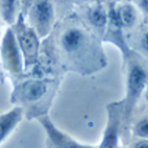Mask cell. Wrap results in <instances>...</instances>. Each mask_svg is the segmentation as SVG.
I'll use <instances>...</instances> for the list:
<instances>
[{
    "mask_svg": "<svg viewBox=\"0 0 148 148\" xmlns=\"http://www.w3.org/2000/svg\"><path fill=\"white\" fill-rule=\"evenodd\" d=\"M16 8L17 3L16 1H1L0 3V12L1 16L8 23H16Z\"/></svg>",
    "mask_w": 148,
    "mask_h": 148,
    "instance_id": "cell-11",
    "label": "cell"
},
{
    "mask_svg": "<svg viewBox=\"0 0 148 148\" xmlns=\"http://www.w3.org/2000/svg\"><path fill=\"white\" fill-rule=\"evenodd\" d=\"M134 148H148V140H140L134 146Z\"/></svg>",
    "mask_w": 148,
    "mask_h": 148,
    "instance_id": "cell-15",
    "label": "cell"
},
{
    "mask_svg": "<svg viewBox=\"0 0 148 148\" xmlns=\"http://www.w3.org/2000/svg\"><path fill=\"white\" fill-rule=\"evenodd\" d=\"M148 83V74L142 65L134 64L129 70L127 75V96H126V113L130 114L135 101L142 92L146 91Z\"/></svg>",
    "mask_w": 148,
    "mask_h": 148,
    "instance_id": "cell-4",
    "label": "cell"
},
{
    "mask_svg": "<svg viewBox=\"0 0 148 148\" xmlns=\"http://www.w3.org/2000/svg\"><path fill=\"white\" fill-rule=\"evenodd\" d=\"M117 17L120 21V25L123 27H131L136 21L135 8L131 4H122L117 10Z\"/></svg>",
    "mask_w": 148,
    "mask_h": 148,
    "instance_id": "cell-10",
    "label": "cell"
},
{
    "mask_svg": "<svg viewBox=\"0 0 148 148\" xmlns=\"http://www.w3.org/2000/svg\"><path fill=\"white\" fill-rule=\"evenodd\" d=\"M135 134L139 138L143 139V140H148V118L142 120L135 126Z\"/></svg>",
    "mask_w": 148,
    "mask_h": 148,
    "instance_id": "cell-12",
    "label": "cell"
},
{
    "mask_svg": "<svg viewBox=\"0 0 148 148\" xmlns=\"http://www.w3.org/2000/svg\"><path fill=\"white\" fill-rule=\"evenodd\" d=\"M49 81L46 79H30L23 82L21 86L16 88L14 100H20L22 103L34 104L38 103L48 94L49 91Z\"/></svg>",
    "mask_w": 148,
    "mask_h": 148,
    "instance_id": "cell-6",
    "label": "cell"
},
{
    "mask_svg": "<svg viewBox=\"0 0 148 148\" xmlns=\"http://www.w3.org/2000/svg\"><path fill=\"white\" fill-rule=\"evenodd\" d=\"M87 18H88V21L91 22V25L94 26V27L99 29V30H103V29L105 27V25H107V22H108L107 12H105L104 8L99 4L95 5L94 8H91V9L88 10V13H87Z\"/></svg>",
    "mask_w": 148,
    "mask_h": 148,
    "instance_id": "cell-9",
    "label": "cell"
},
{
    "mask_svg": "<svg viewBox=\"0 0 148 148\" xmlns=\"http://www.w3.org/2000/svg\"><path fill=\"white\" fill-rule=\"evenodd\" d=\"M121 125V112L117 108H109L108 116V125L105 127L100 148H117L118 147V135H120Z\"/></svg>",
    "mask_w": 148,
    "mask_h": 148,
    "instance_id": "cell-7",
    "label": "cell"
},
{
    "mask_svg": "<svg viewBox=\"0 0 148 148\" xmlns=\"http://www.w3.org/2000/svg\"><path fill=\"white\" fill-rule=\"evenodd\" d=\"M88 36L84 30L78 26H69L62 31L60 36V46L66 56L72 60L78 59L83 55V51L88 48Z\"/></svg>",
    "mask_w": 148,
    "mask_h": 148,
    "instance_id": "cell-3",
    "label": "cell"
},
{
    "mask_svg": "<svg viewBox=\"0 0 148 148\" xmlns=\"http://www.w3.org/2000/svg\"><path fill=\"white\" fill-rule=\"evenodd\" d=\"M0 56L4 68L12 77L21 75L23 70V56L20 49L14 33L8 29L0 44Z\"/></svg>",
    "mask_w": 148,
    "mask_h": 148,
    "instance_id": "cell-2",
    "label": "cell"
},
{
    "mask_svg": "<svg viewBox=\"0 0 148 148\" xmlns=\"http://www.w3.org/2000/svg\"><path fill=\"white\" fill-rule=\"evenodd\" d=\"M13 27H14L13 33H14L16 40H17L21 52H22L25 65L26 66L33 65L36 61L39 48V38L35 30L25 22L22 16H18Z\"/></svg>",
    "mask_w": 148,
    "mask_h": 148,
    "instance_id": "cell-1",
    "label": "cell"
},
{
    "mask_svg": "<svg viewBox=\"0 0 148 148\" xmlns=\"http://www.w3.org/2000/svg\"><path fill=\"white\" fill-rule=\"evenodd\" d=\"M138 7L143 10L146 14H148V0H142V1L138 3Z\"/></svg>",
    "mask_w": 148,
    "mask_h": 148,
    "instance_id": "cell-13",
    "label": "cell"
},
{
    "mask_svg": "<svg viewBox=\"0 0 148 148\" xmlns=\"http://www.w3.org/2000/svg\"><path fill=\"white\" fill-rule=\"evenodd\" d=\"M144 96H146V99H147V101H148V86H147L146 91H144Z\"/></svg>",
    "mask_w": 148,
    "mask_h": 148,
    "instance_id": "cell-16",
    "label": "cell"
},
{
    "mask_svg": "<svg viewBox=\"0 0 148 148\" xmlns=\"http://www.w3.org/2000/svg\"><path fill=\"white\" fill-rule=\"evenodd\" d=\"M55 18V8L51 1H36L30 8V21L39 36L49 33Z\"/></svg>",
    "mask_w": 148,
    "mask_h": 148,
    "instance_id": "cell-5",
    "label": "cell"
},
{
    "mask_svg": "<svg viewBox=\"0 0 148 148\" xmlns=\"http://www.w3.org/2000/svg\"><path fill=\"white\" fill-rule=\"evenodd\" d=\"M21 118H22V109L21 108H14L4 114H0V143L17 126Z\"/></svg>",
    "mask_w": 148,
    "mask_h": 148,
    "instance_id": "cell-8",
    "label": "cell"
},
{
    "mask_svg": "<svg viewBox=\"0 0 148 148\" xmlns=\"http://www.w3.org/2000/svg\"><path fill=\"white\" fill-rule=\"evenodd\" d=\"M142 47L144 48V51L148 52V31L144 33V35L142 36Z\"/></svg>",
    "mask_w": 148,
    "mask_h": 148,
    "instance_id": "cell-14",
    "label": "cell"
}]
</instances>
